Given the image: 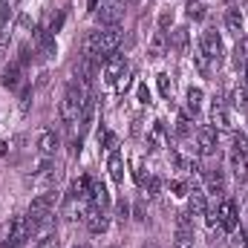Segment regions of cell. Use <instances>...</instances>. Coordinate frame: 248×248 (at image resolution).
Segmentation results:
<instances>
[{
  "label": "cell",
  "instance_id": "obj_1",
  "mask_svg": "<svg viewBox=\"0 0 248 248\" xmlns=\"http://www.w3.org/2000/svg\"><path fill=\"white\" fill-rule=\"evenodd\" d=\"M90 101V93H87V84L84 81H72L63 93V101H61V119L63 124H78L81 119V110L84 104Z\"/></svg>",
  "mask_w": 248,
  "mask_h": 248
},
{
  "label": "cell",
  "instance_id": "obj_2",
  "mask_svg": "<svg viewBox=\"0 0 248 248\" xmlns=\"http://www.w3.org/2000/svg\"><path fill=\"white\" fill-rule=\"evenodd\" d=\"M52 208H55V190H52V187H49V190H44L41 196H35V199H32L29 214H26V219H29V225H32V234L49 222Z\"/></svg>",
  "mask_w": 248,
  "mask_h": 248
},
{
  "label": "cell",
  "instance_id": "obj_3",
  "mask_svg": "<svg viewBox=\"0 0 248 248\" xmlns=\"http://www.w3.org/2000/svg\"><path fill=\"white\" fill-rule=\"evenodd\" d=\"M246 153H248V139L246 136H237L234 139V147L228 153V165L237 173V179H246V173H248V156Z\"/></svg>",
  "mask_w": 248,
  "mask_h": 248
},
{
  "label": "cell",
  "instance_id": "obj_4",
  "mask_svg": "<svg viewBox=\"0 0 248 248\" xmlns=\"http://www.w3.org/2000/svg\"><path fill=\"white\" fill-rule=\"evenodd\" d=\"M214 214H217L219 231H225V234L237 231V225H240V214H237V202H234V199H222V202L217 205Z\"/></svg>",
  "mask_w": 248,
  "mask_h": 248
},
{
  "label": "cell",
  "instance_id": "obj_5",
  "mask_svg": "<svg viewBox=\"0 0 248 248\" xmlns=\"http://www.w3.org/2000/svg\"><path fill=\"white\" fill-rule=\"evenodd\" d=\"M29 237H32L29 219H26V217H15L12 225H9V234H6V240H3V248H20Z\"/></svg>",
  "mask_w": 248,
  "mask_h": 248
},
{
  "label": "cell",
  "instance_id": "obj_6",
  "mask_svg": "<svg viewBox=\"0 0 248 248\" xmlns=\"http://www.w3.org/2000/svg\"><path fill=\"white\" fill-rule=\"evenodd\" d=\"M199 49L211 58L214 63L222 61V52H225V46H222V38L217 35V29H208V32H202V41H199Z\"/></svg>",
  "mask_w": 248,
  "mask_h": 248
},
{
  "label": "cell",
  "instance_id": "obj_7",
  "mask_svg": "<svg viewBox=\"0 0 248 248\" xmlns=\"http://www.w3.org/2000/svg\"><path fill=\"white\" fill-rule=\"evenodd\" d=\"M84 225L90 228V234H104V231L110 228V217H107V211H104V208L90 205V211L84 214Z\"/></svg>",
  "mask_w": 248,
  "mask_h": 248
},
{
  "label": "cell",
  "instance_id": "obj_8",
  "mask_svg": "<svg viewBox=\"0 0 248 248\" xmlns=\"http://www.w3.org/2000/svg\"><path fill=\"white\" fill-rule=\"evenodd\" d=\"M122 44V26H104L101 29V58H110Z\"/></svg>",
  "mask_w": 248,
  "mask_h": 248
},
{
  "label": "cell",
  "instance_id": "obj_9",
  "mask_svg": "<svg viewBox=\"0 0 248 248\" xmlns=\"http://www.w3.org/2000/svg\"><path fill=\"white\" fill-rule=\"evenodd\" d=\"M196 147L202 156H214L217 153V130L214 127H199L196 130Z\"/></svg>",
  "mask_w": 248,
  "mask_h": 248
},
{
  "label": "cell",
  "instance_id": "obj_10",
  "mask_svg": "<svg viewBox=\"0 0 248 248\" xmlns=\"http://www.w3.org/2000/svg\"><path fill=\"white\" fill-rule=\"evenodd\" d=\"M101 69H104V81H107V84H119V81H122V75L130 69V63L124 61V58H113V55H110V58L104 61Z\"/></svg>",
  "mask_w": 248,
  "mask_h": 248
},
{
  "label": "cell",
  "instance_id": "obj_11",
  "mask_svg": "<svg viewBox=\"0 0 248 248\" xmlns=\"http://www.w3.org/2000/svg\"><path fill=\"white\" fill-rule=\"evenodd\" d=\"M211 122H214V130H231V127H234L231 113H228V107H225L222 101H214V107H211Z\"/></svg>",
  "mask_w": 248,
  "mask_h": 248
},
{
  "label": "cell",
  "instance_id": "obj_12",
  "mask_svg": "<svg viewBox=\"0 0 248 248\" xmlns=\"http://www.w3.org/2000/svg\"><path fill=\"white\" fill-rule=\"evenodd\" d=\"M222 20H225V29H228L231 35H237V38L243 35V26H246V20H243V12H240V6H228Z\"/></svg>",
  "mask_w": 248,
  "mask_h": 248
},
{
  "label": "cell",
  "instance_id": "obj_13",
  "mask_svg": "<svg viewBox=\"0 0 248 248\" xmlns=\"http://www.w3.org/2000/svg\"><path fill=\"white\" fill-rule=\"evenodd\" d=\"M55 147H58V136L52 130H44L38 136V153H41V159H52L55 156Z\"/></svg>",
  "mask_w": 248,
  "mask_h": 248
},
{
  "label": "cell",
  "instance_id": "obj_14",
  "mask_svg": "<svg viewBox=\"0 0 248 248\" xmlns=\"http://www.w3.org/2000/svg\"><path fill=\"white\" fill-rule=\"evenodd\" d=\"M35 41H38V49L44 52V58H52V55H55V35H52L49 29L41 26V29L35 32Z\"/></svg>",
  "mask_w": 248,
  "mask_h": 248
},
{
  "label": "cell",
  "instance_id": "obj_15",
  "mask_svg": "<svg viewBox=\"0 0 248 248\" xmlns=\"http://www.w3.org/2000/svg\"><path fill=\"white\" fill-rule=\"evenodd\" d=\"M119 20H122V9L116 3L101 6V12H98V23L101 26H119Z\"/></svg>",
  "mask_w": 248,
  "mask_h": 248
},
{
  "label": "cell",
  "instance_id": "obj_16",
  "mask_svg": "<svg viewBox=\"0 0 248 248\" xmlns=\"http://www.w3.org/2000/svg\"><path fill=\"white\" fill-rule=\"evenodd\" d=\"M208 208H205V193L199 190V187H193L190 193H187V214L190 217H202Z\"/></svg>",
  "mask_w": 248,
  "mask_h": 248
},
{
  "label": "cell",
  "instance_id": "obj_17",
  "mask_svg": "<svg viewBox=\"0 0 248 248\" xmlns=\"http://www.w3.org/2000/svg\"><path fill=\"white\" fill-rule=\"evenodd\" d=\"M20 72H23V63H20V61H12L9 66H6V72H3V87L15 90V87L20 84Z\"/></svg>",
  "mask_w": 248,
  "mask_h": 248
},
{
  "label": "cell",
  "instance_id": "obj_18",
  "mask_svg": "<svg viewBox=\"0 0 248 248\" xmlns=\"http://www.w3.org/2000/svg\"><path fill=\"white\" fill-rule=\"evenodd\" d=\"M165 49H168V35L159 29V32L153 35V41H150V49H147V55H150L153 61H159V58L165 55Z\"/></svg>",
  "mask_w": 248,
  "mask_h": 248
},
{
  "label": "cell",
  "instance_id": "obj_19",
  "mask_svg": "<svg viewBox=\"0 0 248 248\" xmlns=\"http://www.w3.org/2000/svg\"><path fill=\"white\" fill-rule=\"evenodd\" d=\"M107 170H110V176H113V182H119V185L124 182V162H122V156H119L116 150L110 153V162H107Z\"/></svg>",
  "mask_w": 248,
  "mask_h": 248
},
{
  "label": "cell",
  "instance_id": "obj_20",
  "mask_svg": "<svg viewBox=\"0 0 248 248\" xmlns=\"http://www.w3.org/2000/svg\"><path fill=\"white\" fill-rule=\"evenodd\" d=\"M205 185H208V193H214V196H222V190H225V182H222V173L219 170H211L205 176Z\"/></svg>",
  "mask_w": 248,
  "mask_h": 248
},
{
  "label": "cell",
  "instance_id": "obj_21",
  "mask_svg": "<svg viewBox=\"0 0 248 248\" xmlns=\"http://www.w3.org/2000/svg\"><path fill=\"white\" fill-rule=\"evenodd\" d=\"M231 107L234 110H248V90L246 87H234L231 90Z\"/></svg>",
  "mask_w": 248,
  "mask_h": 248
},
{
  "label": "cell",
  "instance_id": "obj_22",
  "mask_svg": "<svg viewBox=\"0 0 248 248\" xmlns=\"http://www.w3.org/2000/svg\"><path fill=\"white\" fill-rule=\"evenodd\" d=\"M162 136H165V124L156 122V124H153V130H150V136H147V150H159Z\"/></svg>",
  "mask_w": 248,
  "mask_h": 248
},
{
  "label": "cell",
  "instance_id": "obj_23",
  "mask_svg": "<svg viewBox=\"0 0 248 248\" xmlns=\"http://www.w3.org/2000/svg\"><path fill=\"white\" fill-rule=\"evenodd\" d=\"M187 110H190V113H193V116H196V113H199V107H202V90H199V87H190V90H187Z\"/></svg>",
  "mask_w": 248,
  "mask_h": 248
},
{
  "label": "cell",
  "instance_id": "obj_24",
  "mask_svg": "<svg viewBox=\"0 0 248 248\" xmlns=\"http://www.w3.org/2000/svg\"><path fill=\"white\" fill-rule=\"evenodd\" d=\"M173 248H193V231H176L173 234Z\"/></svg>",
  "mask_w": 248,
  "mask_h": 248
},
{
  "label": "cell",
  "instance_id": "obj_25",
  "mask_svg": "<svg viewBox=\"0 0 248 248\" xmlns=\"http://www.w3.org/2000/svg\"><path fill=\"white\" fill-rule=\"evenodd\" d=\"M193 61H196V66H199V72H202V75H211V63H214V61H211L202 49H196V52H193Z\"/></svg>",
  "mask_w": 248,
  "mask_h": 248
},
{
  "label": "cell",
  "instance_id": "obj_26",
  "mask_svg": "<svg viewBox=\"0 0 248 248\" xmlns=\"http://www.w3.org/2000/svg\"><path fill=\"white\" fill-rule=\"evenodd\" d=\"M187 17H190V20H202V17H205L202 0H190V3H187Z\"/></svg>",
  "mask_w": 248,
  "mask_h": 248
},
{
  "label": "cell",
  "instance_id": "obj_27",
  "mask_svg": "<svg viewBox=\"0 0 248 248\" xmlns=\"http://www.w3.org/2000/svg\"><path fill=\"white\" fill-rule=\"evenodd\" d=\"M156 81H159V93H162L165 98H170V93H173V84H170L168 72H159V75H156Z\"/></svg>",
  "mask_w": 248,
  "mask_h": 248
},
{
  "label": "cell",
  "instance_id": "obj_28",
  "mask_svg": "<svg viewBox=\"0 0 248 248\" xmlns=\"http://www.w3.org/2000/svg\"><path fill=\"white\" fill-rule=\"evenodd\" d=\"M185 46H187V29H176V32H173V49L182 52Z\"/></svg>",
  "mask_w": 248,
  "mask_h": 248
},
{
  "label": "cell",
  "instance_id": "obj_29",
  "mask_svg": "<svg viewBox=\"0 0 248 248\" xmlns=\"http://www.w3.org/2000/svg\"><path fill=\"white\" fill-rule=\"evenodd\" d=\"M170 23H173V12H162V15H159V29L165 32Z\"/></svg>",
  "mask_w": 248,
  "mask_h": 248
},
{
  "label": "cell",
  "instance_id": "obj_30",
  "mask_svg": "<svg viewBox=\"0 0 248 248\" xmlns=\"http://www.w3.org/2000/svg\"><path fill=\"white\" fill-rule=\"evenodd\" d=\"M12 12H15V9H9V6L0 0V29L6 26V20H9V15H12Z\"/></svg>",
  "mask_w": 248,
  "mask_h": 248
},
{
  "label": "cell",
  "instance_id": "obj_31",
  "mask_svg": "<svg viewBox=\"0 0 248 248\" xmlns=\"http://www.w3.org/2000/svg\"><path fill=\"white\" fill-rule=\"evenodd\" d=\"M139 101H141V104H150V90H147V84H139Z\"/></svg>",
  "mask_w": 248,
  "mask_h": 248
},
{
  "label": "cell",
  "instance_id": "obj_32",
  "mask_svg": "<svg viewBox=\"0 0 248 248\" xmlns=\"http://www.w3.org/2000/svg\"><path fill=\"white\" fill-rule=\"evenodd\" d=\"M187 130H190L187 119H185V116H179V122H176V133H179V136H187Z\"/></svg>",
  "mask_w": 248,
  "mask_h": 248
},
{
  "label": "cell",
  "instance_id": "obj_33",
  "mask_svg": "<svg viewBox=\"0 0 248 248\" xmlns=\"http://www.w3.org/2000/svg\"><path fill=\"white\" fill-rule=\"evenodd\" d=\"M38 248H61V246H58V237H52V234H49L46 240H41V246H38Z\"/></svg>",
  "mask_w": 248,
  "mask_h": 248
},
{
  "label": "cell",
  "instance_id": "obj_34",
  "mask_svg": "<svg viewBox=\"0 0 248 248\" xmlns=\"http://www.w3.org/2000/svg\"><path fill=\"white\" fill-rule=\"evenodd\" d=\"M159 187H162L159 179H150V182H147V196H156V193H159Z\"/></svg>",
  "mask_w": 248,
  "mask_h": 248
},
{
  "label": "cell",
  "instance_id": "obj_35",
  "mask_svg": "<svg viewBox=\"0 0 248 248\" xmlns=\"http://www.w3.org/2000/svg\"><path fill=\"white\" fill-rule=\"evenodd\" d=\"M119 219H127V202H119Z\"/></svg>",
  "mask_w": 248,
  "mask_h": 248
},
{
  "label": "cell",
  "instance_id": "obj_36",
  "mask_svg": "<svg viewBox=\"0 0 248 248\" xmlns=\"http://www.w3.org/2000/svg\"><path fill=\"white\" fill-rule=\"evenodd\" d=\"M243 78H246V84H243V87H246V90H248V61L243 63Z\"/></svg>",
  "mask_w": 248,
  "mask_h": 248
},
{
  "label": "cell",
  "instance_id": "obj_37",
  "mask_svg": "<svg viewBox=\"0 0 248 248\" xmlns=\"http://www.w3.org/2000/svg\"><path fill=\"white\" fill-rule=\"evenodd\" d=\"M240 237H243V246L248 248V225H246V228H243V234H240Z\"/></svg>",
  "mask_w": 248,
  "mask_h": 248
},
{
  "label": "cell",
  "instance_id": "obj_38",
  "mask_svg": "<svg viewBox=\"0 0 248 248\" xmlns=\"http://www.w3.org/2000/svg\"><path fill=\"white\" fill-rule=\"evenodd\" d=\"M3 153H6V141H0V156H3Z\"/></svg>",
  "mask_w": 248,
  "mask_h": 248
},
{
  "label": "cell",
  "instance_id": "obj_39",
  "mask_svg": "<svg viewBox=\"0 0 248 248\" xmlns=\"http://www.w3.org/2000/svg\"><path fill=\"white\" fill-rule=\"evenodd\" d=\"M124 3H136V0H124Z\"/></svg>",
  "mask_w": 248,
  "mask_h": 248
},
{
  "label": "cell",
  "instance_id": "obj_40",
  "mask_svg": "<svg viewBox=\"0 0 248 248\" xmlns=\"http://www.w3.org/2000/svg\"><path fill=\"white\" fill-rule=\"evenodd\" d=\"M144 248H156V246H144Z\"/></svg>",
  "mask_w": 248,
  "mask_h": 248
}]
</instances>
